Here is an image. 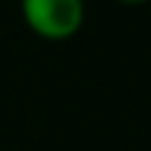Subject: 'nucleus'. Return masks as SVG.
I'll return each instance as SVG.
<instances>
[{"mask_svg": "<svg viewBox=\"0 0 151 151\" xmlns=\"http://www.w3.org/2000/svg\"><path fill=\"white\" fill-rule=\"evenodd\" d=\"M21 15L39 39L65 42L80 33L86 21V3L83 0H21Z\"/></svg>", "mask_w": 151, "mask_h": 151, "instance_id": "f257e3e1", "label": "nucleus"}, {"mask_svg": "<svg viewBox=\"0 0 151 151\" xmlns=\"http://www.w3.org/2000/svg\"><path fill=\"white\" fill-rule=\"evenodd\" d=\"M119 3H124V6H142V3H148V0H119Z\"/></svg>", "mask_w": 151, "mask_h": 151, "instance_id": "f03ea898", "label": "nucleus"}]
</instances>
